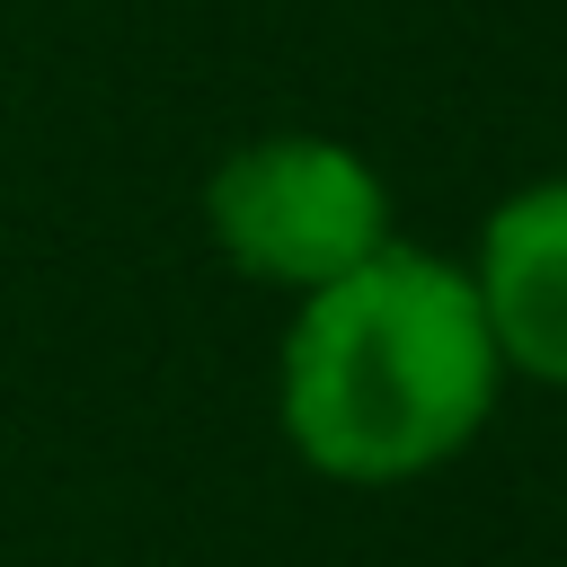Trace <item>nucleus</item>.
Wrapping results in <instances>:
<instances>
[{"label": "nucleus", "instance_id": "7ed1b4c3", "mask_svg": "<svg viewBox=\"0 0 567 567\" xmlns=\"http://www.w3.org/2000/svg\"><path fill=\"white\" fill-rule=\"evenodd\" d=\"M470 284L505 372L567 390V177H540L487 213Z\"/></svg>", "mask_w": 567, "mask_h": 567}, {"label": "nucleus", "instance_id": "f257e3e1", "mask_svg": "<svg viewBox=\"0 0 567 567\" xmlns=\"http://www.w3.org/2000/svg\"><path fill=\"white\" fill-rule=\"evenodd\" d=\"M505 354L487 337L478 284L425 248H372L337 284L301 292L284 337V434L319 478L399 487L478 443L496 416Z\"/></svg>", "mask_w": 567, "mask_h": 567}, {"label": "nucleus", "instance_id": "f03ea898", "mask_svg": "<svg viewBox=\"0 0 567 567\" xmlns=\"http://www.w3.org/2000/svg\"><path fill=\"white\" fill-rule=\"evenodd\" d=\"M204 221L239 275L292 292H319L372 248H390V195L372 159L328 133H266L230 151L204 186Z\"/></svg>", "mask_w": 567, "mask_h": 567}]
</instances>
